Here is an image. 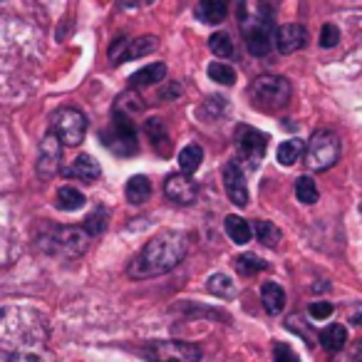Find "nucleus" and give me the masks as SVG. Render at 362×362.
Returning a JSON list of instances; mask_svg holds the SVG:
<instances>
[{"instance_id": "obj_26", "label": "nucleus", "mask_w": 362, "mask_h": 362, "mask_svg": "<svg viewBox=\"0 0 362 362\" xmlns=\"http://www.w3.org/2000/svg\"><path fill=\"white\" fill-rule=\"evenodd\" d=\"M85 194L77 192L75 187H62L57 192V209H62V211H77V209L85 206Z\"/></svg>"}, {"instance_id": "obj_19", "label": "nucleus", "mask_w": 362, "mask_h": 362, "mask_svg": "<svg viewBox=\"0 0 362 362\" xmlns=\"http://www.w3.org/2000/svg\"><path fill=\"white\" fill-rule=\"evenodd\" d=\"M166 77V65L164 62H151V65L141 67L136 70L134 75L129 77V85L132 87H149V85H156Z\"/></svg>"}, {"instance_id": "obj_29", "label": "nucleus", "mask_w": 362, "mask_h": 362, "mask_svg": "<svg viewBox=\"0 0 362 362\" xmlns=\"http://www.w3.org/2000/svg\"><path fill=\"white\" fill-rule=\"evenodd\" d=\"M266 268H268V263H266V261H261V258H256L253 253H243V256H238V258H236V271L241 273L243 278L256 276V273L266 271Z\"/></svg>"}, {"instance_id": "obj_36", "label": "nucleus", "mask_w": 362, "mask_h": 362, "mask_svg": "<svg viewBox=\"0 0 362 362\" xmlns=\"http://www.w3.org/2000/svg\"><path fill=\"white\" fill-rule=\"evenodd\" d=\"M181 310H189L194 315H209V320H228L226 313H218L214 308H206V305H181Z\"/></svg>"}, {"instance_id": "obj_21", "label": "nucleus", "mask_w": 362, "mask_h": 362, "mask_svg": "<svg viewBox=\"0 0 362 362\" xmlns=\"http://www.w3.org/2000/svg\"><path fill=\"white\" fill-rule=\"evenodd\" d=\"M261 300L271 315H281V310L286 308V291L278 283H266L261 288Z\"/></svg>"}, {"instance_id": "obj_14", "label": "nucleus", "mask_w": 362, "mask_h": 362, "mask_svg": "<svg viewBox=\"0 0 362 362\" xmlns=\"http://www.w3.org/2000/svg\"><path fill=\"white\" fill-rule=\"evenodd\" d=\"M223 189H226V197L231 199V204L236 206H246L248 204V187L246 179H243V169L238 166V161H228L221 171Z\"/></svg>"}, {"instance_id": "obj_12", "label": "nucleus", "mask_w": 362, "mask_h": 362, "mask_svg": "<svg viewBox=\"0 0 362 362\" xmlns=\"http://www.w3.org/2000/svg\"><path fill=\"white\" fill-rule=\"evenodd\" d=\"M62 166V141L57 139L52 132H47L40 141V151H37V174L40 179H50L60 171Z\"/></svg>"}, {"instance_id": "obj_3", "label": "nucleus", "mask_w": 362, "mask_h": 362, "mask_svg": "<svg viewBox=\"0 0 362 362\" xmlns=\"http://www.w3.org/2000/svg\"><path fill=\"white\" fill-rule=\"evenodd\" d=\"M3 362H55L52 352L45 347L42 330H23L13 327V345H6Z\"/></svg>"}, {"instance_id": "obj_31", "label": "nucleus", "mask_w": 362, "mask_h": 362, "mask_svg": "<svg viewBox=\"0 0 362 362\" xmlns=\"http://www.w3.org/2000/svg\"><path fill=\"white\" fill-rule=\"evenodd\" d=\"M107 216H110V211H107V209H102V206H97L95 211H92L90 216H87L85 228H87V233H90L92 238H97V236H102V233H105Z\"/></svg>"}, {"instance_id": "obj_38", "label": "nucleus", "mask_w": 362, "mask_h": 362, "mask_svg": "<svg viewBox=\"0 0 362 362\" xmlns=\"http://www.w3.org/2000/svg\"><path fill=\"white\" fill-rule=\"evenodd\" d=\"M308 315H310L313 320H327V317L332 315V305H330V303H325V300L310 303V305H308Z\"/></svg>"}, {"instance_id": "obj_27", "label": "nucleus", "mask_w": 362, "mask_h": 362, "mask_svg": "<svg viewBox=\"0 0 362 362\" xmlns=\"http://www.w3.org/2000/svg\"><path fill=\"white\" fill-rule=\"evenodd\" d=\"M303 151H305V144H303L300 139H288V141H283V144L278 146V164L293 166L303 156Z\"/></svg>"}, {"instance_id": "obj_34", "label": "nucleus", "mask_w": 362, "mask_h": 362, "mask_svg": "<svg viewBox=\"0 0 362 362\" xmlns=\"http://www.w3.org/2000/svg\"><path fill=\"white\" fill-rule=\"evenodd\" d=\"M286 327H288V330H291V332H298V335H303V337H305V342H308V345H315V330H313V327L310 325H308V322L305 320H300V315H291V317H288V320H286Z\"/></svg>"}, {"instance_id": "obj_32", "label": "nucleus", "mask_w": 362, "mask_h": 362, "mask_svg": "<svg viewBox=\"0 0 362 362\" xmlns=\"http://www.w3.org/2000/svg\"><path fill=\"white\" fill-rule=\"evenodd\" d=\"M209 47L216 57H231L233 55V40L226 35V33H214L209 37Z\"/></svg>"}, {"instance_id": "obj_33", "label": "nucleus", "mask_w": 362, "mask_h": 362, "mask_svg": "<svg viewBox=\"0 0 362 362\" xmlns=\"http://www.w3.org/2000/svg\"><path fill=\"white\" fill-rule=\"evenodd\" d=\"M209 77H211L214 82H218V85H233L236 82V70L228 65H223V62H211L209 65Z\"/></svg>"}, {"instance_id": "obj_13", "label": "nucleus", "mask_w": 362, "mask_h": 362, "mask_svg": "<svg viewBox=\"0 0 362 362\" xmlns=\"http://www.w3.org/2000/svg\"><path fill=\"white\" fill-rule=\"evenodd\" d=\"M164 194L169 202L179 204V206H189V204L197 202L199 187L197 181L187 174H169L164 181Z\"/></svg>"}, {"instance_id": "obj_15", "label": "nucleus", "mask_w": 362, "mask_h": 362, "mask_svg": "<svg viewBox=\"0 0 362 362\" xmlns=\"http://www.w3.org/2000/svg\"><path fill=\"white\" fill-rule=\"evenodd\" d=\"M273 42H276V47L283 52V55H291V52H298V50H303V47H305L308 30L303 25H298V23L281 25V28H276Z\"/></svg>"}, {"instance_id": "obj_4", "label": "nucleus", "mask_w": 362, "mask_h": 362, "mask_svg": "<svg viewBox=\"0 0 362 362\" xmlns=\"http://www.w3.org/2000/svg\"><path fill=\"white\" fill-rule=\"evenodd\" d=\"M102 144L117 156H132L139 151V132L136 124L132 122L129 115H124L122 110L112 112V122L105 132L100 134Z\"/></svg>"}, {"instance_id": "obj_40", "label": "nucleus", "mask_w": 362, "mask_h": 362, "mask_svg": "<svg viewBox=\"0 0 362 362\" xmlns=\"http://www.w3.org/2000/svg\"><path fill=\"white\" fill-rule=\"evenodd\" d=\"M352 325H362V315H352Z\"/></svg>"}, {"instance_id": "obj_28", "label": "nucleus", "mask_w": 362, "mask_h": 362, "mask_svg": "<svg viewBox=\"0 0 362 362\" xmlns=\"http://www.w3.org/2000/svg\"><path fill=\"white\" fill-rule=\"evenodd\" d=\"M296 197H298V202L300 204H315L317 202V187H315V179L313 176H298V181H296Z\"/></svg>"}, {"instance_id": "obj_20", "label": "nucleus", "mask_w": 362, "mask_h": 362, "mask_svg": "<svg viewBox=\"0 0 362 362\" xmlns=\"http://www.w3.org/2000/svg\"><path fill=\"white\" fill-rule=\"evenodd\" d=\"M223 226H226L228 238H231L233 243H238V246H246V243L253 238V228H251V223H248L246 218L236 216V214H231V216H226V221H223Z\"/></svg>"}, {"instance_id": "obj_1", "label": "nucleus", "mask_w": 362, "mask_h": 362, "mask_svg": "<svg viewBox=\"0 0 362 362\" xmlns=\"http://www.w3.org/2000/svg\"><path fill=\"white\" fill-rule=\"evenodd\" d=\"M189 241L181 231H161L154 238L144 243L139 253L132 258V263L127 266L129 278H154L161 273H169L171 268H176L184 256H187Z\"/></svg>"}, {"instance_id": "obj_2", "label": "nucleus", "mask_w": 362, "mask_h": 362, "mask_svg": "<svg viewBox=\"0 0 362 362\" xmlns=\"http://www.w3.org/2000/svg\"><path fill=\"white\" fill-rule=\"evenodd\" d=\"M92 236L85 226H45L37 236V246L55 258H80L90 248Z\"/></svg>"}, {"instance_id": "obj_11", "label": "nucleus", "mask_w": 362, "mask_h": 362, "mask_svg": "<svg viewBox=\"0 0 362 362\" xmlns=\"http://www.w3.org/2000/svg\"><path fill=\"white\" fill-rule=\"evenodd\" d=\"M156 37L154 35H144V37H136V40H127V37H117L110 47V60L112 65H119V62H129L136 60L141 55H149V52L156 50Z\"/></svg>"}, {"instance_id": "obj_5", "label": "nucleus", "mask_w": 362, "mask_h": 362, "mask_svg": "<svg viewBox=\"0 0 362 362\" xmlns=\"http://www.w3.org/2000/svg\"><path fill=\"white\" fill-rule=\"evenodd\" d=\"M251 100L258 110H266V112H278L291 102L293 95V87L286 77H278V75H261L251 82Z\"/></svg>"}, {"instance_id": "obj_8", "label": "nucleus", "mask_w": 362, "mask_h": 362, "mask_svg": "<svg viewBox=\"0 0 362 362\" xmlns=\"http://www.w3.org/2000/svg\"><path fill=\"white\" fill-rule=\"evenodd\" d=\"M50 132L62 141V146H77L85 139L87 117L75 107H60L50 117Z\"/></svg>"}, {"instance_id": "obj_24", "label": "nucleus", "mask_w": 362, "mask_h": 362, "mask_svg": "<svg viewBox=\"0 0 362 362\" xmlns=\"http://www.w3.org/2000/svg\"><path fill=\"white\" fill-rule=\"evenodd\" d=\"M202 161H204L202 146H199V144L184 146V149H181V154H179V169H181V174L192 176L194 171H197L199 166H202Z\"/></svg>"}, {"instance_id": "obj_10", "label": "nucleus", "mask_w": 362, "mask_h": 362, "mask_svg": "<svg viewBox=\"0 0 362 362\" xmlns=\"http://www.w3.org/2000/svg\"><path fill=\"white\" fill-rule=\"evenodd\" d=\"M236 149H238L241 164L246 161L248 169H256L258 161L263 159V154H266V149H268V134H263V132L253 129V127H248V124L236 127Z\"/></svg>"}, {"instance_id": "obj_23", "label": "nucleus", "mask_w": 362, "mask_h": 362, "mask_svg": "<svg viewBox=\"0 0 362 362\" xmlns=\"http://www.w3.org/2000/svg\"><path fill=\"white\" fill-rule=\"evenodd\" d=\"M226 13H228V6L223 0H204V3L197 6V16L202 18L204 23H209V25H218V23L226 18Z\"/></svg>"}, {"instance_id": "obj_16", "label": "nucleus", "mask_w": 362, "mask_h": 362, "mask_svg": "<svg viewBox=\"0 0 362 362\" xmlns=\"http://www.w3.org/2000/svg\"><path fill=\"white\" fill-rule=\"evenodd\" d=\"M144 134H146V139L151 141V146H154V151L159 156H169L171 154L169 129H166V124L159 119V117H151V119L144 122Z\"/></svg>"}, {"instance_id": "obj_30", "label": "nucleus", "mask_w": 362, "mask_h": 362, "mask_svg": "<svg viewBox=\"0 0 362 362\" xmlns=\"http://www.w3.org/2000/svg\"><path fill=\"white\" fill-rule=\"evenodd\" d=\"M209 291L218 298H233L236 296V286H233V281L226 276V273H216V276H211V281H209Z\"/></svg>"}, {"instance_id": "obj_22", "label": "nucleus", "mask_w": 362, "mask_h": 362, "mask_svg": "<svg viewBox=\"0 0 362 362\" xmlns=\"http://www.w3.org/2000/svg\"><path fill=\"white\" fill-rule=\"evenodd\" d=\"M124 194H127V199H129V204L139 206V204L149 202V197H151V181L146 179V176H141V174L132 176V179L127 181Z\"/></svg>"}, {"instance_id": "obj_9", "label": "nucleus", "mask_w": 362, "mask_h": 362, "mask_svg": "<svg viewBox=\"0 0 362 362\" xmlns=\"http://www.w3.org/2000/svg\"><path fill=\"white\" fill-rule=\"evenodd\" d=\"M144 357L149 362H202V350L192 342L159 340L144 347Z\"/></svg>"}, {"instance_id": "obj_7", "label": "nucleus", "mask_w": 362, "mask_h": 362, "mask_svg": "<svg viewBox=\"0 0 362 362\" xmlns=\"http://www.w3.org/2000/svg\"><path fill=\"white\" fill-rule=\"evenodd\" d=\"M238 21L243 25V37H246V47L253 57H266L273 47V21L268 18H248L243 6L238 8Z\"/></svg>"}, {"instance_id": "obj_17", "label": "nucleus", "mask_w": 362, "mask_h": 362, "mask_svg": "<svg viewBox=\"0 0 362 362\" xmlns=\"http://www.w3.org/2000/svg\"><path fill=\"white\" fill-rule=\"evenodd\" d=\"M67 176H72V179H80V181H97L102 174V166L97 164V159H92L90 154H80L75 161H72V166H67L65 169Z\"/></svg>"}, {"instance_id": "obj_39", "label": "nucleus", "mask_w": 362, "mask_h": 362, "mask_svg": "<svg viewBox=\"0 0 362 362\" xmlns=\"http://www.w3.org/2000/svg\"><path fill=\"white\" fill-rule=\"evenodd\" d=\"M273 357H276V362H300L296 352L291 350V345H286V342H278L273 347Z\"/></svg>"}, {"instance_id": "obj_6", "label": "nucleus", "mask_w": 362, "mask_h": 362, "mask_svg": "<svg viewBox=\"0 0 362 362\" xmlns=\"http://www.w3.org/2000/svg\"><path fill=\"white\" fill-rule=\"evenodd\" d=\"M342 154V141L332 129H320L310 136L305 146V166L313 171H325L337 164Z\"/></svg>"}, {"instance_id": "obj_25", "label": "nucleus", "mask_w": 362, "mask_h": 362, "mask_svg": "<svg viewBox=\"0 0 362 362\" xmlns=\"http://www.w3.org/2000/svg\"><path fill=\"white\" fill-rule=\"evenodd\" d=\"M251 228H253V233H256L258 241H261L263 246H268V248H276L278 243H281V238H283L281 228H278L276 223H271V221H261V218H258Z\"/></svg>"}, {"instance_id": "obj_35", "label": "nucleus", "mask_w": 362, "mask_h": 362, "mask_svg": "<svg viewBox=\"0 0 362 362\" xmlns=\"http://www.w3.org/2000/svg\"><path fill=\"white\" fill-rule=\"evenodd\" d=\"M332 362H362V337L357 342H352L350 347H345L342 352H337V357H332Z\"/></svg>"}, {"instance_id": "obj_37", "label": "nucleus", "mask_w": 362, "mask_h": 362, "mask_svg": "<svg viewBox=\"0 0 362 362\" xmlns=\"http://www.w3.org/2000/svg\"><path fill=\"white\" fill-rule=\"evenodd\" d=\"M337 42H340V30H337L332 23H327V25L322 28V33H320V47L330 50V47L337 45Z\"/></svg>"}, {"instance_id": "obj_18", "label": "nucleus", "mask_w": 362, "mask_h": 362, "mask_svg": "<svg viewBox=\"0 0 362 362\" xmlns=\"http://www.w3.org/2000/svg\"><path fill=\"white\" fill-rule=\"evenodd\" d=\"M317 340H320V345L325 347L327 352H342L347 345V327L340 325V322H332V325H327L325 330L317 335Z\"/></svg>"}]
</instances>
